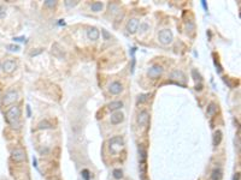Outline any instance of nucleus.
Segmentation results:
<instances>
[{
	"instance_id": "f704fd0d",
	"label": "nucleus",
	"mask_w": 241,
	"mask_h": 180,
	"mask_svg": "<svg viewBox=\"0 0 241 180\" xmlns=\"http://www.w3.org/2000/svg\"><path fill=\"white\" fill-rule=\"evenodd\" d=\"M142 180H147V179H146V178H145V176H143V178H142Z\"/></svg>"
},
{
	"instance_id": "2f4dec72",
	"label": "nucleus",
	"mask_w": 241,
	"mask_h": 180,
	"mask_svg": "<svg viewBox=\"0 0 241 180\" xmlns=\"http://www.w3.org/2000/svg\"><path fill=\"white\" fill-rule=\"evenodd\" d=\"M14 40H15V41H24L26 39H24V37H15Z\"/></svg>"
},
{
	"instance_id": "c85d7f7f",
	"label": "nucleus",
	"mask_w": 241,
	"mask_h": 180,
	"mask_svg": "<svg viewBox=\"0 0 241 180\" xmlns=\"http://www.w3.org/2000/svg\"><path fill=\"white\" fill-rule=\"evenodd\" d=\"M103 34H104V36H105V39H106V40H109V39H110V35L107 34V31H106V30H103Z\"/></svg>"
},
{
	"instance_id": "1a4fd4ad",
	"label": "nucleus",
	"mask_w": 241,
	"mask_h": 180,
	"mask_svg": "<svg viewBox=\"0 0 241 180\" xmlns=\"http://www.w3.org/2000/svg\"><path fill=\"white\" fill-rule=\"evenodd\" d=\"M16 67H17V64H16L14 60H6V61H4V64H3V70H4V72H6V73H12V72L16 70Z\"/></svg>"
},
{
	"instance_id": "6e6552de",
	"label": "nucleus",
	"mask_w": 241,
	"mask_h": 180,
	"mask_svg": "<svg viewBox=\"0 0 241 180\" xmlns=\"http://www.w3.org/2000/svg\"><path fill=\"white\" fill-rule=\"evenodd\" d=\"M162 72H163V67L162 66L160 65H153L148 70V76L151 78H157V77H159L160 74H162Z\"/></svg>"
},
{
	"instance_id": "6ab92c4d",
	"label": "nucleus",
	"mask_w": 241,
	"mask_h": 180,
	"mask_svg": "<svg viewBox=\"0 0 241 180\" xmlns=\"http://www.w3.org/2000/svg\"><path fill=\"white\" fill-rule=\"evenodd\" d=\"M52 127V125L47 121V120H45V121H41L40 124H39V129H51Z\"/></svg>"
},
{
	"instance_id": "ddd939ff",
	"label": "nucleus",
	"mask_w": 241,
	"mask_h": 180,
	"mask_svg": "<svg viewBox=\"0 0 241 180\" xmlns=\"http://www.w3.org/2000/svg\"><path fill=\"white\" fill-rule=\"evenodd\" d=\"M122 107H123V102L122 101H115V102H111L109 105V109L111 112H115V111H117V109H119Z\"/></svg>"
},
{
	"instance_id": "f257e3e1",
	"label": "nucleus",
	"mask_w": 241,
	"mask_h": 180,
	"mask_svg": "<svg viewBox=\"0 0 241 180\" xmlns=\"http://www.w3.org/2000/svg\"><path fill=\"white\" fill-rule=\"evenodd\" d=\"M20 115H21V111H20V107H17V106H12L6 112V120L11 127H14V129L20 127Z\"/></svg>"
},
{
	"instance_id": "f8f14e48",
	"label": "nucleus",
	"mask_w": 241,
	"mask_h": 180,
	"mask_svg": "<svg viewBox=\"0 0 241 180\" xmlns=\"http://www.w3.org/2000/svg\"><path fill=\"white\" fill-rule=\"evenodd\" d=\"M87 36L89 40L92 41H95L99 39V30L97 28H89V30L87 31Z\"/></svg>"
},
{
	"instance_id": "72a5a7b5",
	"label": "nucleus",
	"mask_w": 241,
	"mask_h": 180,
	"mask_svg": "<svg viewBox=\"0 0 241 180\" xmlns=\"http://www.w3.org/2000/svg\"><path fill=\"white\" fill-rule=\"evenodd\" d=\"M27 111H28V115L30 117V107L29 106H27Z\"/></svg>"
},
{
	"instance_id": "a211bd4d",
	"label": "nucleus",
	"mask_w": 241,
	"mask_h": 180,
	"mask_svg": "<svg viewBox=\"0 0 241 180\" xmlns=\"http://www.w3.org/2000/svg\"><path fill=\"white\" fill-rule=\"evenodd\" d=\"M217 112V106L212 102V103H210L209 105V107H207V111H206V113H207V115L209 117H212L215 113Z\"/></svg>"
},
{
	"instance_id": "f3484780",
	"label": "nucleus",
	"mask_w": 241,
	"mask_h": 180,
	"mask_svg": "<svg viewBox=\"0 0 241 180\" xmlns=\"http://www.w3.org/2000/svg\"><path fill=\"white\" fill-rule=\"evenodd\" d=\"M91 10H92L93 12H99V11L103 10V4H101L100 1H95V3H93V4L91 5Z\"/></svg>"
},
{
	"instance_id": "f03ea898",
	"label": "nucleus",
	"mask_w": 241,
	"mask_h": 180,
	"mask_svg": "<svg viewBox=\"0 0 241 180\" xmlns=\"http://www.w3.org/2000/svg\"><path fill=\"white\" fill-rule=\"evenodd\" d=\"M109 144H110V150L112 154H117L124 145V139L121 137V136H116V137H112L110 141H109Z\"/></svg>"
},
{
	"instance_id": "a878e982",
	"label": "nucleus",
	"mask_w": 241,
	"mask_h": 180,
	"mask_svg": "<svg viewBox=\"0 0 241 180\" xmlns=\"http://www.w3.org/2000/svg\"><path fill=\"white\" fill-rule=\"evenodd\" d=\"M192 74L195 77L194 79H199V80H201V78H200V74L197 72V70H193V71H192Z\"/></svg>"
},
{
	"instance_id": "7c9ffc66",
	"label": "nucleus",
	"mask_w": 241,
	"mask_h": 180,
	"mask_svg": "<svg viewBox=\"0 0 241 180\" xmlns=\"http://www.w3.org/2000/svg\"><path fill=\"white\" fill-rule=\"evenodd\" d=\"M239 179H240V173H235L233 180H239Z\"/></svg>"
},
{
	"instance_id": "aec40b11",
	"label": "nucleus",
	"mask_w": 241,
	"mask_h": 180,
	"mask_svg": "<svg viewBox=\"0 0 241 180\" xmlns=\"http://www.w3.org/2000/svg\"><path fill=\"white\" fill-rule=\"evenodd\" d=\"M122 176H123V173H122L121 169H115L113 170V178L115 179H121Z\"/></svg>"
},
{
	"instance_id": "412c9836",
	"label": "nucleus",
	"mask_w": 241,
	"mask_h": 180,
	"mask_svg": "<svg viewBox=\"0 0 241 180\" xmlns=\"http://www.w3.org/2000/svg\"><path fill=\"white\" fill-rule=\"evenodd\" d=\"M56 1H54V0H46V1H45V5L46 6H48V7H53V6H56Z\"/></svg>"
},
{
	"instance_id": "bb28decb",
	"label": "nucleus",
	"mask_w": 241,
	"mask_h": 180,
	"mask_svg": "<svg viewBox=\"0 0 241 180\" xmlns=\"http://www.w3.org/2000/svg\"><path fill=\"white\" fill-rule=\"evenodd\" d=\"M147 96L148 95H141V96H139V102H145L147 100Z\"/></svg>"
},
{
	"instance_id": "0eeeda50",
	"label": "nucleus",
	"mask_w": 241,
	"mask_h": 180,
	"mask_svg": "<svg viewBox=\"0 0 241 180\" xmlns=\"http://www.w3.org/2000/svg\"><path fill=\"white\" fill-rule=\"evenodd\" d=\"M123 90V86L119 82H113L109 85V91L112 94V95H118L121 94V91Z\"/></svg>"
},
{
	"instance_id": "39448f33",
	"label": "nucleus",
	"mask_w": 241,
	"mask_h": 180,
	"mask_svg": "<svg viewBox=\"0 0 241 180\" xmlns=\"http://www.w3.org/2000/svg\"><path fill=\"white\" fill-rule=\"evenodd\" d=\"M11 158H12L15 162H23V161L26 160V154H24V151H23L22 149L17 148V149L12 150V152H11Z\"/></svg>"
},
{
	"instance_id": "cd10ccee",
	"label": "nucleus",
	"mask_w": 241,
	"mask_h": 180,
	"mask_svg": "<svg viewBox=\"0 0 241 180\" xmlns=\"http://www.w3.org/2000/svg\"><path fill=\"white\" fill-rule=\"evenodd\" d=\"M215 65L218 67V72H221V71H222V67H221V65L218 64V60H217V58H215Z\"/></svg>"
},
{
	"instance_id": "423d86ee",
	"label": "nucleus",
	"mask_w": 241,
	"mask_h": 180,
	"mask_svg": "<svg viewBox=\"0 0 241 180\" xmlns=\"http://www.w3.org/2000/svg\"><path fill=\"white\" fill-rule=\"evenodd\" d=\"M148 121H149V114H148V112L147 111H141L139 113V115H137V124L140 126H147Z\"/></svg>"
},
{
	"instance_id": "dca6fc26",
	"label": "nucleus",
	"mask_w": 241,
	"mask_h": 180,
	"mask_svg": "<svg viewBox=\"0 0 241 180\" xmlns=\"http://www.w3.org/2000/svg\"><path fill=\"white\" fill-rule=\"evenodd\" d=\"M221 178H222V170L219 168L213 169L211 174V180H221Z\"/></svg>"
},
{
	"instance_id": "9b49d317",
	"label": "nucleus",
	"mask_w": 241,
	"mask_h": 180,
	"mask_svg": "<svg viewBox=\"0 0 241 180\" xmlns=\"http://www.w3.org/2000/svg\"><path fill=\"white\" fill-rule=\"evenodd\" d=\"M123 120H124V115L122 112H117V113H113L111 115V124H113V125L121 124Z\"/></svg>"
},
{
	"instance_id": "2eb2a0df",
	"label": "nucleus",
	"mask_w": 241,
	"mask_h": 180,
	"mask_svg": "<svg viewBox=\"0 0 241 180\" xmlns=\"http://www.w3.org/2000/svg\"><path fill=\"white\" fill-rule=\"evenodd\" d=\"M221 141H222V132L219 130H217L215 132V135H213V145H216V147L219 145Z\"/></svg>"
},
{
	"instance_id": "4be33fe9",
	"label": "nucleus",
	"mask_w": 241,
	"mask_h": 180,
	"mask_svg": "<svg viewBox=\"0 0 241 180\" xmlns=\"http://www.w3.org/2000/svg\"><path fill=\"white\" fill-rule=\"evenodd\" d=\"M82 176L85 180H89V170L88 169H83L82 170Z\"/></svg>"
},
{
	"instance_id": "c756f323",
	"label": "nucleus",
	"mask_w": 241,
	"mask_h": 180,
	"mask_svg": "<svg viewBox=\"0 0 241 180\" xmlns=\"http://www.w3.org/2000/svg\"><path fill=\"white\" fill-rule=\"evenodd\" d=\"M41 52H42V49H39L38 52H32V54H30V55H32V57H34V55H38V54H40Z\"/></svg>"
},
{
	"instance_id": "b1692460",
	"label": "nucleus",
	"mask_w": 241,
	"mask_h": 180,
	"mask_svg": "<svg viewBox=\"0 0 241 180\" xmlns=\"http://www.w3.org/2000/svg\"><path fill=\"white\" fill-rule=\"evenodd\" d=\"M5 16H6L5 7L4 6H0V18H5Z\"/></svg>"
},
{
	"instance_id": "20e7f679",
	"label": "nucleus",
	"mask_w": 241,
	"mask_h": 180,
	"mask_svg": "<svg viewBox=\"0 0 241 180\" xmlns=\"http://www.w3.org/2000/svg\"><path fill=\"white\" fill-rule=\"evenodd\" d=\"M17 96H18L17 91H15V90H10V91H8L3 97V105L9 106V105L14 103L17 100Z\"/></svg>"
},
{
	"instance_id": "473e14b6",
	"label": "nucleus",
	"mask_w": 241,
	"mask_h": 180,
	"mask_svg": "<svg viewBox=\"0 0 241 180\" xmlns=\"http://www.w3.org/2000/svg\"><path fill=\"white\" fill-rule=\"evenodd\" d=\"M201 5H203V7H204L205 10H207V5H206V3H205V1H201Z\"/></svg>"
},
{
	"instance_id": "7ed1b4c3",
	"label": "nucleus",
	"mask_w": 241,
	"mask_h": 180,
	"mask_svg": "<svg viewBox=\"0 0 241 180\" xmlns=\"http://www.w3.org/2000/svg\"><path fill=\"white\" fill-rule=\"evenodd\" d=\"M158 40H159L160 43H163V45L171 43V41H173V33H171V30H169V29L160 30L159 34H158Z\"/></svg>"
},
{
	"instance_id": "4468645a",
	"label": "nucleus",
	"mask_w": 241,
	"mask_h": 180,
	"mask_svg": "<svg viewBox=\"0 0 241 180\" xmlns=\"http://www.w3.org/2000/svg\"><path fill=\"white\" fill-rule=\"evenodd\" d=\"M171 78H174V79H179V80H181V82H185V80H186L185 74H183L181 71H174L173 74H171Z\"/></svg>"
},
{
	"instance_id": "393cba45",
	"label": "nucleus",
	"mask_w": 241,
	"mask_h": 180,
	"mask_svg": "<svg viewBox=\"0 0 241 180\" xmlns=\"http://www.w3.org/2000/svg\"><path fill=\"white\" fill-rule=\"evenodd\" d=\"M78 4V1H75V3H71L70 0H66L65 1V5L68 6V7H70V6H75V5H77Z\"/></svg>"
},
{
	"instance_id": "5701e85b",
	"label": "nucleus",
	"mask_w": 241,
	"mask_h": 180,
	"mask_svg": "<svg viewBox=\"0 0 241 180\" xmlns=\"http://www.w3.org/2000/svg\"><path fill=\"white\" fill-rule=\"evenodd\" d=\"M8 48H9L10 51H12V52H17V51H20V46H15V45H9Z\"/></svg>"
},
{
	"instance_id": "9d476101",
	"label": "nucleus",
	"mask_w": 241,
	"mask_h": 180,
	"mask_svg": "<svg viewBox=\"0 0 241 180\" xmlns=\"http://www.w3.org/2000/svg\"><path fill=\"white\" fill-rule=\"evenodd\" d=\"M137 28H139V21H137L136 18H131V19L128 22V24H127V30H128V33H130V34L136 33Z\"/></svg>"
}]
</instances>
